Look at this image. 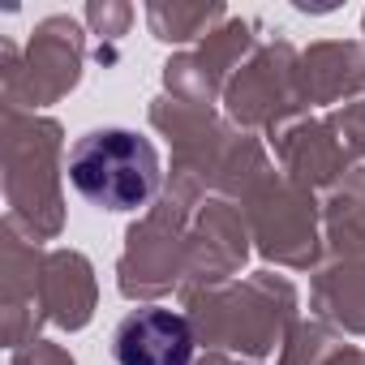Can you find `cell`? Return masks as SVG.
<instances>
[{
	"instance_id": "7a4b0ae2",
	"label": "cell",
	"mask_w": 365,
	"mask_h": 365,
	"mask_svg": "<svg viewBox=\"0 0 365 365\" xmlns=\"http://www.w3.org/2000/svg\"><path fill=\"white\" fill-rule=\"evenodd\" d=\"M116 365H190L194 361V327L185 314L146 305L120 318L112 335Z\"/></svg>"
},
{
	"instance_id": "6da1fadb",
	"label": "cell",
	"mask_w": 365,
	"mask_h": 365,
	"mask_svg": "<svg viewBox=\"0 0 365 365\" xmlns=\"http://www.w3.org/2000/svg\"><path fill=\"white\" fill-rule=\"evenodd\" d=\"M73 190L103 211H138L159 185V155L133 129H91L69 150Z\"/></svg>"
}]
</instances>
